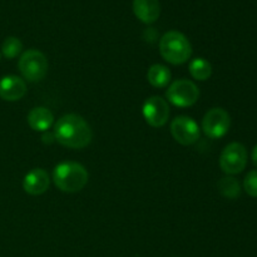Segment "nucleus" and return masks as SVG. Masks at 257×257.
I'll return each instance as SVG.
<instances>
[{
  "label": "nucleus",
  "mask_w": 257,
  "mask_h": 257,
  "mask_svg": "<svg viewBox=\"0 0 257 257\" xmlns=\"http://www.w3.org/2000/svg\"><path fill=\"white\" fill-rule=\"evenodd\" d=\"M135 15L145 24H152L160 18V0H133Z\"/></svg>",
  "instance_id": "nucleus-12"
},
{
  "label": "nucleus",
  "mask_w": 257,
  "mask_h": 257,
  "mask_svg": "<svg viewBox=\"0 0 257 257\" xmlns=\"http://www.w3.org/2000/svg\"><path fill=\"white\" fill-rule=\"evenodd\" d=\"M171 133L176 142L182 146H191L200 140V128L198 124L187 115L176 117L171 123Z\"/></svg>",
  "instance_id": "nucleus-8"
},
{
  "label": "nucleus",
  "mask_w": 257,
  "mask_h": 257,
  "mask_svg": "<svg viewBox=\"0 0 257 257\" xmlns=\"http://www.w3.org/2000/svg\"><path fill=\"white\" fill-rule=\"evenodd\" d=\"M190 73L195 79L207 80L212 74V67L205 58H196L190 63Z\"/></svg>",
  "instance_id": "nucleus-16"
},
{
  "label": "nucleus",
  "mask_w": 257,
  "mask_h": 257,
  "mask_svg": "<svg viewBox=\"0 0 257 257\" xmlns=\"http://www.w3.org/2000/svg\"><path fill=\"white\" fill-rule=\"evenodd\" d=\"M88 171L78 162H63L54 168L53 181L60 191L75 193L82 191L88 183Z\"/></svg>",
  "instance_id": "nucleus-2"
},
{
  "label": "nucleus",
  "mask_w": 257,
  "mask_h": 257,
  "mask_svg": "<svg viewBox=\"0 0 257 257\" xmlns=\"http://www.w3.org/2000/svg\"><path fill=\"white\" fill-rule=\"evenodd\" d=\"M247 165V151L241 143H230L223 148L220 156V167L226 175H237Z\"/></svg>",
  "instance_id": "nucleus-6"
},
{
  "label": "nucleus",
  "mask_w": 257,
  "mask_h": 257,
  "mask_svg": "<svg viewBox=\"0 0 257 257\" xmlns=\"http://www.w3.org/2000/svg\"><path fill=\"white\" fill-rule=\"evenodd\" d=\"M28 124L37 132H47L54 123V115L48 108L35 107L28 114Z\"/></svg>",
  "instance_id": "nucleus-13"
},
{
  "label": "nucleus",
  "mask_w": 257,
  "mask_h": 257,
  "mask_svg": "<svg viewBox=\"0 0 257 257\" xmlns=\"http://www.w3.org/2000/svg\"><path fill=\"white\" fill-rule=\"evenodd\" d=\"M243 188L251 197H257V170L251 171L246 175L245 181H243Z\"/></svg>",
  "instance_id": "nucleus-18"
},
{
  "label": "nucleus",
  "mask_w": 257,
  "mask_h": 257,
  "mask_svg": "<svg viewBox=\"0 0 257 257\" xmlns=\"http://www.w3.org/2000/svg\"><path fill=\"white\" fill-rule=\"evenodd\" d=\"M160 53L163 59L171 64H183L192 55V45L185 34L171 30L161 38Z\"/></svg>",
  "instance_id": "nucleus-3"
},
{
  "label": "nucleus",
  "mask_w": 257,
  "mask_h": 257,
  "mask_svg": "<svg viewBox=\"0 0 257 257\" xmlns=\"http://www.w3.org/2000/svg\"><path fill=\"white\" fill-rule=\"evenodd\" d=\"M50 185L49 175L43 168H34L27 173L23 181V188L32 196H39L48 190Z\"/></svg>",
  "instance_id": "nucleus-11"
},
{
  "label": "nucleus",
  "mask_w": 257,
  "mask_h": 257,
  "mask_svg": "<svg viewBox=\"0 0 257 257\" xmlns=\"http://www.w3.org/2000/svg\"><path fill=\"white\" fill-rule=\"evenodd\" d=\"M0 57H2V55H0Z\"/></svg>",
  "instance_id": "nucleus-20"
},
{
  "label": "nucleus",
  "mask_w": 257,
  "mask_h": 257,
  "mask_svg": "<svg viewBox=\"0 0 257 257\" xmlns=\"http://www.w3.org/2000/svg\"><path fill=\"white\" fill-rule=\"evenodd\" d=\"M251 158H252L253 165H255L256 167H257V145L255 146V147H253V150H252V155H251Z\"/></svg>",
  "instance_id": "nucleus-19"
},
{
  "label": "nucleus",
  "mask_w": 257,
  "mask_h": 257,
  "mask_svg": "<svg viewBox=\"0 0 257 257\" xmlns=\"http://www.w3.org/2000/svg\"><path fill=\"white\" fill-rule=\"evenodd\" d=\"M54 138L58 143L72 150H82L92 142L93 133L87 120L70 113L58 119L54 125Z\"/></svg>",
  "instance_id": "nucleus-1"
},
{
  "label": "nucleus",
  "mask_w": 257,
  "mask_h": 257,
  "mask_svg": "<svg viewBox=\"0 0 257 257\" xmlns=\"http://www.w3.org/2000/svg\"><path fill=\"white\" fill-rule=\"evenodd\" d=\"M143 117H145L146 122L151 125V127L160 128L167 123L168 118H170V107L166 99L158 97V95H153V97L148 98L145 102L142 108Z\"/></svg>",
  "instance_id": "nucleus-9"
},
{
  "label": "nucleus",
  "mask_w": 257,
  "mask_h": 257,
  "mask_svg": "<svg viewBox=\"0 0 257 257\" xmlns=\"http://www.w3.org/2000/svg\"><path fill=\"white\" fill-rule=\"evenodd\" d=\"M231 118L227 110L223 108H212L205 114L202 119V131L211 140L223 137L228 132Z\"/></svg>",
  "instance_id": "nucleus-7"
},
{
  "label": "nucleus",
  "mask_w": 257,
  "mask_h": 257,
  "mask_svg": "<svg viewBox=\"0 0 257 257\" xmlns=\"http://www.w3.org/2000/svg\"><path fill=\"white\" fill-rule=\"evenodd\" d=\"M147 79L155 88H165L171 82V72L162 64H153L148 69Z\"/></svg>",
  "instance_id": "nucleus-14"
},
{
  "label": "nucleus",
  "mask_w": 257,
  "mask_h": 257,
  "mask_svg": "<svg viewBox=\"0 0 257 257\" xmlns=\"http://www.w3.org/2000/svg\"><path fill=\"white\" fill-rule=\"evenodd\" d=\"M27 93L25 80L17 75H5L0 79V98L7 102H17Z\"/></svg>",
  "instance_id": "nucleus-10"
},
{
  "label": "nucleus",
  "mask_w": 257,
  "mask_h": 257,
  "mask_svg": "<svg viewBox=\"0 0 257 257\" xmlns=\"http://www.w3.org/2000/svg\"><path fill=\"white\" fill-rule=\"evenodd\" d=\"M18 67L28 82H40L47 75L48 59L39 50L29 49L22 54Z\"/></svg>",
  "instance_id": "nucleus-4"
},
{
  "label": "nucleus",
  "mask_w": 257,
  "mask_h": 257,
  "mask_svg": "<svg viewBox=\"0 0 257 257\" xmlns=\"http://www.w3.org/2000/svg\"><path fill=\"white\" fill-rule=\"evenodd\" d=\"M217 187L221 195L226 198H230V200H236L241 193L240 182L236 178L230 177V176L221 178L217 183Z\"/></svg>",
  "instance_id": "nucleus-15"
},
{
  "label": "nucleus",
  "mask_w": 257,
  "mask_h": 257,
  "mask_svg": "<svg viewBox=\"0 0 257 257\" xmlns=\"http://www.w3.org/2000/svg\"><path fill=\"white\" fill-rule=\"evenodd\" d=\"M168 102L176 107L186 108L195 104L200 98V89L188 79L175 80L166 92Z\"/></svg>",
  "instance_id": "nucleus-5"
},
{
  "label": "nucleus",
  "mask_w": 257,
  "mask_h": 257,
  "mask_svg": "<svg viewBox=\"0 0 257 257\" xmlns=\"http://www.w3.org/2000/svg\"><path fill=\"white\" fill-rule=\"evenodd\" d=\"M23 49V43L20 39L15 37H8L7 39L3 42L2 45V52L3 55L8 59H13V58L18 57Z\"/></svg>",
  "instance_id": "nucleus-17"
}]
</instances>
